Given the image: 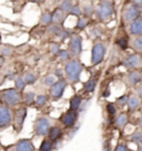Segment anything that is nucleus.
Segmentation results:
<instances>
[{"label":"nucleus","mask_w":142,"mask_h":151,"mask_svg":"<svg viewBox=\"0 0 142 151\" xmlns=\"http://www.w3.org/2000/svg\"><path fill=\"white\" fill-rule=\"evenodd\" d=\"M138 151H142V142H140V143H138Z\"/></svg>","instance_id":"3c124183"},{"label":"nucleus","mask_w":142,"mask_h":151,"mask_svg":"<svg viewBox=\"0 0 142 151\" xmlns=\"http://www.w3.org/2000/svg\"><path fill=\"white\" fill-rule=\"evenodd\" d=\"M21 91L17 90L16 88H9L5 89L0 92V100L2 104H7L9 107H14L21 102Z\"/></svg>","instance_id":"7ed1b4c3"},{"label":"nucleus","mask_w":142,"mask_h":151,"mask_svg":"<svg viewBox=\"0 0 142 151\" xmlns=\"http://www.w3.org/2000/svg\"><path fill=\"white\" fill-rule=\"evenodd\" d=\"M24 79L27 85H34L37 81V77L33 75L32 72H26L24 76Z\"/></svg>","instance_id":"72a5a7b5"},{"label":"nucleus","mask_w":142,"mask_h":151,"mask_svg":"<svg viewBox=\"0 0 142 151\" xmlns=\"http://www.w3.org/2000/svg\"><path fill=\"white\" fill-rule=\"evenodd\" d=\"M51 128L50 121L44 117L38 118L33 123V131L39 137H46L48 136V132Z\"/></svg>","instance_id":"1a4fd4ad"},{"label":"nucleus","mask_w":142,"mask_h":151,"mask_svg":"<svg viewBox=\"0 0 142 151\" xmlns=\"http://www.w3.org/2000/svg\"><path fill=\"white\" fill-rule=\"evenodd\" d=\"M34 149L31 139H20L14 145V151H34Z\"/></svg>","instance_id":"ddd939ff"},{"label":"nucleus","mask_w":142,"mask_h":151,"mask_svg":"<svg viewBox=\"0 0 142 151\" xmlns=\"http://www.w3.org/2000/svg\"><path fill=\"white\" fill-rule=\"evenodd\" d=\"M82 69H83V66H82L81 61L76 59V58L70 59L69 61H67L66 66H65V70H63L67 81L70 82V83L79 82Z\"/></svg>","instance_id":"f257e3e1"},{"label":"nucleus","mask_w":142,"mask_h":151,"mask_svg":"<svg viewBox=\"0 0 142 151\" xmlns=\"http://www.w3.org/2000/svg\"><path fill=\"white\" fill-rule=\"evenodd\" d=\"M126 69L128 70H137L138 68H140L142 66V57L140 53H131V55H128L123 58L122 62H121Z\"/></svg>","instance_id":"423d86ee"},{"label":"nucleus","mask_w":142,"mask_h":151,"mask_svg":"<svg viewBox=\"0 0 142 151\" xmlns=\"http://www.w3.org/2000/svg\"><path fill=\"white\" fill-rule=\"evenodd\" d=\"M68 14L66 12H63L62 10H60L59 8L55 10L53 12H52V18H53V24H58L61 26L65 21H66V16Z\"/></svg>","instance_id":"6ab92c4d"},{"label":"nucleus","mask_w":142,"mask_h":151,"mask_svg":"<svg viewBox=\"0 0 142 151\" xmlns=\"http://www.w3.org/2000/svg\"><path fill=\"white\" fill-rule=\"evenodd\" d=\"M82 51V38L80 35H71L69 39V52L71 57H78Z\"/></svg>","instance_id":"9b49d317"},{"label":"nucleus","mask_w":142,"mask_h":151,"mask_svg":"<svg viewBox=\"0 0 142 151\" xmlns=\"http://www.w3.org/2000/svg\"><path fill=\"white\" fill-rule=\"evenodd\" d=\"M12 51H14V49H12V47H10L9 45H6V46H2V47L0 48V55L2 57L11 56Z\"/></svg>","instance_id":"58836bf2"},{"label":"nucleus","mask_w":142,"mask_h":151,"mask_svg":"<svg viewBox=\"0 0 142 151\" xmlns=\"http://www.w3.org/2000/svg\"><path fill=\"white\" fill-rule=\"evenodd\" d=\"M113 151H130V149H128V147L126 146L123 142H119L118 145L115 146Z\"/></svg>","instance_id":"79ce46f5"},{"label":"nucleus","mask_w":142,"mask_h":151,"mask_svg":"<svg viewBox=\"0 0 142 151\" xmlns=\"http://www.w3.org/2000/svg\"><path fill=\"white\" fill-rule=\"evenodd\" d=\"M138 123H139V127L142 129V114H141V117L139 118V120H138Z\"/></svg>","instance_id":"09e8293b"},{"label":"nucleus","mask_w":142,"mask_h":151,"mask_svg":"<svg viewBox=\"0 0 142 151\" xmlns=\"http://www.w3.org/2000/svg\"><path fill=\"white\" fill-rule=\"evenodd\" d=\"M81 104H82V98L78 94H75L72 96L70 99V102H69V108L71 110H75V111H78L79 108H80Z\"/></svg>","instance_id":"412c9836"},{"label":"nucleus","mask_w":142,"mask_h":151,"mask_svg":"<svg viewBox=\"0 0 142 151\" xmlns=\"http://www.w3.org/2000/svg\"><path fill=\"white\" fill-rule=\"evenodd\" d=\"M26 86H27V83H26V81H24V77L19 76V77H17V78L14 79V88H16L17 90L24 91Z\"/></svg>","instance_id":"c85d7f7f"},{"label":"nucleus","mask_w":142,"mask_h":151,"mask_svg":"<svg viewBox=\"0 0 142 151\" xmlns=\"http://www.w3.org/2000/svg\"><path fill=\"white\" fill-rule=\"evenodd\" d=\"M136 93H137L138 96L142 99V85L138 86L137 88H136Z\"/></svg>","instance_id":"a18cd8bd"},{"label":"nucleus","mask_w":142,"mask_h":151,"mask_svg":"<svg viewBox=\"0 0 142 151\" xmlns=\"http://www.w3.org/2000/svg\"><path fill=\"white\" fill-rule=\"evenodd\" d=\"M24 101L26 102L27 104H31L34 102V100H36V93L33 92V91H26L24 93Z\"/></svg>","instance_id":"c756f323"},{"label":"nucleus","mask_w":142,"mask_h":151,"mask_svg":"<svg viewBox=\"0 0 142 151\" xmlns=\"http://www.w3.org/2000/svg\"><path fill=\"white\" fill-rule=\"evenodd\" d=\"M78 117H79L78 111H75V110L69 109L67 112H65L61 117H60V122L62 123V126H65L66 128H71L76 124L77 120H78Z\"/></svg>","instance_id":"f8f14e48"},{"label":"nucleus","mask_w":142,"mask_h":151,"mask_svg":"<svg viewBox=\"0 0 142 151\" xmlns=\"http://www.w3.org/2000/svg\"><path fill=\"white\" fill-rule=\"evenodd\" d=\"M39 22H40V24H42V26H49V24H51L53 22L52 12H50V11H44V12H42L41 16H40Z\"/></svg>","instance_id":"4be33fe9"},{"label":"nucleus","mask_w":142,"mask_h":151,"mask_svg":"<svg viewBox=\"0 0 142 151\" xmlns=\"http://www.w3.org/2000/svg\"><path fill=\"white\" fill-rule=\"evenodd\" d=\"M128 116H127V113H119L118 116H117V118L114 120V124H115V127L118 128L120 131H123L124 130V128L127 126V123H128Z\"/></svg>","instance_id":"a211bd4d"},{"label":"nucleus","mask_w":142,"mask_h":151,"mask_svg":"<svg viewBox=\"0 0 142 151\" xmlns=\"http://www.w3.org/2000/svg\"><path fill=\"white\" fill-rule=\"evenodd\" d=\"M121 17H122V21L124 24H131L136 19L141 17V8L136 4H133V2L127 4L123 7Z\"/></svg>","instance_id":"20e7f679"},{"label":"nucleus","mask_w":142,"mask_h":151,"mask_svg":"<svg viewBox=\"0 0 142 151\" xmlns=\"http://www.w3.org/2000/svg\"><path fill=\"white\" fill-rule=\"evenodd\" d=\"M82 14H83V12H82V8H81L79 5L72 6L70 12H69V14L73 16V17H77V18H80L81 16H82Z\"/></svg>","instance_id":"c9c22d12"},{"label":"nucleus","mask_w":142,"mask_h":151,"mask_svg":"<svg viewBox=\"0 0 142 151\" xmlns=\"http://www.w3.org/2000/svg\"><path fill=\"white\" fill-rule=\"evenodd\" d=\"M115 45H117L120 49L126 50V49H128V47H129V41L127 38L122 36V37H119L118 39L115 40Z\"/></svg>","instance_id":"7c9ffc66"},{"label":"nucleus","mask_w":142,"mask_h":151,"mask_svg":"<svg viewBox=\"0 0 142 151\" xmlns=\"http://www.w3.org/2000/svg\"><path fill=\"white\" fill-rule=\"evenodd\" d=\"M57 57L61 60V61H69L70 60V52H69V50H65V49H61L60 51L58 52Z\"/></svg>","instance_id":"f704fd0d"},{"label":"nucleus","mask_w":142,"mask_h":151,"mask_svg":"<svg viewBox=\"0 0 142 151\" xmlns=\"http://www.w3.org/2000/svg\"><path fill=\"white\" fill-rule=\"evenodd\" d=\"M27 117V107L26 106H20L19 108L16 109L12 118V127L16 130V132H20L22 130L24 120Z\"/></svg>","instance_id":"39448f33"},{"label":"nucleus","mask_w":142,"mask_h":151,"mask_svg":"<svg viewBox=\"0 0 142 151\" xmlns=\"http://www.w3.org/2000/svg\"><path fill=\"white\" fill-rule=\"evenodd\" d=\"M105 109H107V112L110 116H114L117 113V104H112V102H108L105 104Z\"/></svg>","instance_id":"ea45409f"},{"label":"nucleus","mask_w":142,"mask_h":151,"mask_svg":"<svg viewBox=\"0 0 142 151\" xmlns=\"http://www.w3.org/2000/svg\"><path fill=\"white\" fill-rule=\"evenodd\" d=\"M0 148H1V146H0Z\"/></svg>","instance_id":"5fc2aeb1"},{"label":"nucleus","mask_w":142,"mask_h":151,"mask_svg":"<svg viewBox=\"0 0 142 151\" xmlns=\"http://www.w3.org/2000/svg\"><path fill=\"white\" fill-rule=\"evenodd\" d=\"M140 72L137 70H130L124 77V81L129 87H136L140 82Z\"/></svg>","instance_id":"2eb2a0df"},{"label":"nucleus","mask_w":142,"mask_h":151,"mask_svg":"<svg viewBox=\"0 0 142 151\" xmlns=\"http://www.w3.org/2000/svg\"><path fill=\"white\" fill-rule=\"evenodd\" d=\"M113 0H100L95 9V14L100 21H108L114 16Z\"/></svg>","instance_id":"f03ea898"},{"label":"nucleus","mask_w":142,"mask_h":151,"mask_svg":"<svg viewBox=\"0 0 142 151\" xmlns=\"http://www.w3.org/2000/svg\"><path fill=\"white\" fill-rule=\"evenodd\" d=\"M52 148H53V141H51L49 138H44L40 143L39 151H52Z\"/></svg>","instance_id":"393cba45"},{"label":"nucleus","mask_w":142,"mask_h":151,"mask_svg":"<svg viewBox=\"0 0 142 151\" xmlns=\"http://www.w3.org/2000/svg\"><path fill=\"white\" fill-rule=\"evenodd\" d=\"M61 49H60V46H59V43L57 42H51L49 45V51L51 52L52 55H55V56H57L58 52L60 51Z\"/></svg>","instance_id":"a19ab883"},{"label":"nucleus","mask_w":142,"mask_h":151,"mask_svg":"<svg viewBox=\"0 0 142 151\" xmlns=\"http://www.w3.org/2000/svg\"><path fill=\"white\" fill-rule=\"evenodd\" d=\"M109 94H110L109 88H107V89H105V92H104V93H103V97H108Z\"/></svg>","instance_id":"8fccbe9b"},{"label":"nucleus","mask_w":142,"mask_h":151,"mask_svg":"<svg viewBox=\"0 0 142 151\" xmlns=\"http://www.w3.org/2000/svg\"><path fill=\"white\" fill-rule=\"evenodd\" d=\"M128 100H129V96L123 94V96H121V97L117 98V100H115V104L118 106L119 108H123L124 106L128 104Z\"/></svg>","instance_id":"4c0bfd02"},{"label":"nucleus","mask_w":142,"mask_h":151,"mask_svg":"<svg viewBox=\"0 0 142 151\" xmlns=\"http://www.w3.org/2000/svg\"><path fill=\"white\" fill-rule=\"evenodd\" d=\"M105 46L102 42H95L91 49V65L97 66L104 59Z\"/></svg>","instance_id":"6e6552de"},{"label":"nucleus","mask_w":142,"mask_h":151,"mask_svg":"<svg viewBox=\"0 0 142 151\" xmlns=\"http://www.w3.org/2000/svg\"><path fill=\"white\" fill-rule=\"evenodd\" d=\"M12 113L10 107L5 104H0V129H7L12 124Z\"/></svg>","instance_id":"9d476101"},{"label":"nucleus","mask_w":142,"mask_h":151,"mask_svg":"<svg viewBox=\"0 0 142 151\" xmlns=\"http://www.w3.org/2000/svg\"><path fill=\"white\" fill-rule=\"evenodd\" d=\"M55 76L58 77V79H62V78H63V76H65V73H62L61 69H60V68H58V69L55 70Z\"/></svg>","instance_id":"c03bdc74"},{"label":"nucleus","mask_w":142,"mask_h":151,"mask_svg":"<svg viewBox=\"0 0 142 151\" xmlns=\"http://www.w3.org/2000/svg\"><path fill=\"white\" fill-rule=\"evenodd\" d=\"M140 82H141V85H142V72H141V75H140Z\"/></svg>","instance_id":"603ef678"},{"label":"nucleus","mask_w":142,"mask_h":151,"mask_svg":"<svg viewBox=\"0 0 142 151\" xmlns=\"http://www.w3.org/2000/svg\"><path fill=\"white\" fill-rule=\"evenodd\" d=\"M67 86H68V81L67 79H58L53 85L49 88V94L53 100H58L60 99L62 96H63V92L66 90Z\"/></svg>","instance_id":"0eeeda50"},{"label":"nucleus","mask_w":142,"mask_h":151,"mask_svg":"<svg viewBox=\"0 0 142 151\" xmlns=\"http://www.w3.org/2000/svg\"><path fill=\"white\" fill-rule=\"evenodd\" d=\"M72 2H71V0H62L61 2L59 4V9L62 10L63 12H66V14H69L70 12L71 8H72Z\"/></svg>","instance_id":"cd10ccee"},{"label":"nucleus","mask_w":142,"mask_h":151,"mask_svg":"<svg viewBox=\"0 0 142 151\" xmlns=\"http://www.w3.org/2000/svg\"><path fill=\"white\" fill-rule=\"evenodd\" d=\"M32 2H34V4H38V5H40V4H43L44 2V0H31Z\"/></svg>","instance_id":"de8ad7c7"},{"label":"nucleus","mask_w":142,"mask_h":151,"mask_svg":"<svg viewBox=\"0 0 142 151\" xmlns=\"http://www.w3.org/2000/svg\"><path fill=\"white\" fill-rule=\"evenodd\" d=\"M48 101V97L46 94H39L36 97V100H34V104L37 107H43L46 102Z\"/></svg>","instance_id":"e433bc0d"},{"label":"nucleus","mask_w":142,"mask_h":151,"mask_svg":"<svg viewBox=\"0 0 142 151\" xmlns=\"http://www.w3.org/2000/svg\"><path fill=\"white\" fill-rule=\"evenodd\" d=\"M61 30H62V28L60 27V24H53V22L47 27V32L49 33V35H52V36H58Z\"/></svg>","instance_id":"a878e982"},{"label":"nucleus","mask_w":142,"mask_h":151,"mask_svg":"<svg viewBox=\"0 0 142 151\" xmlns=\"http://www.w3.org/2000/svg\"><path fill=\"white\" fill-rule=\"evenodd\" d=\"M132 2L133 4H136L137 6H139L140 8L142 7V0H132Z\"/></svg>","instance_id":"49530a36"},{"label":"nucleus","mask_w":142,"mask_h":151,"mask_svg":"<svg viewBox=\"0 0 142 151\" xmlns=\"http://www.w3.org/2000/svg\"><path fill=\"white\" fill-rule=\"evenodd\" d=\"M62 134L61 132V129L57 126H55V127H51L50 128V130L48 132V138L51 140V141H56L58 140V138H60Z\"/></svg>","instance_id":"5701e85b"},{"label":"nucleus","mask_w":142,"mask_h":151,"mask_svg":"<svg viewBox=\"0 0 142 151\" xmlns=\"http://www.w3.org/2000/svg\"><path fill=\"white\" fill-rule=\"evenodd\" d=\"M141 112H142V108H141Z\"/></svg>","instance_id":"864d4df0"},{"label":"nucleus","mask_w":142,"mask_h":151,"mask_svg":"<svg viewBox=\"0 0 142 151\" xmlns=\"http://www.w3.org/2000/svg\"><path fill=\"white\" fill-rule=\"evenodd\" d=\"M128 32L131 36H142V17H139L128 24Z\"/></svg>","instance_id":"4468645a"},{"label":"nucleus","mask_w":142,"mask_h":151,"mask_svg":"<svg viewBox=\"0 0 142 151\" xmlns=\"http://www.w3.org/2000/svg\"><path fill=\"white\" fill-rule=\"evenodd\" d=\"M98 85V78L97 77H93V78H90L88 81H85V85H83V90L85 92H93L95 90V87Z\"/></svg>","instance_id":"aec40b11"},{"label":"nucleus","mask_w":142,"mask_h":151,"mask_svg":"<svg viewBox=\"0 0 142 151\" xmlns=\"http://www.w3.org/2000/svg\"><path fill=\"white\" fill-rule=\"evenodd\" d=\"M129 47L137 53L142 52V36H132L129 41Z\"/></svg>","instance_id":"f3484780"},{"label":"nucleus","mask_w":142,"mask_h":151,"mask_svg":"<svg viewBox=\"0 0 142 151\" xmlns=\"http://www.w3.org/2000/svg\"><path fill=\"white\" fill-rule=\"evenodd\" d=\"M129 140H130L131 142H133V143H136V145L142 142V129L141 128H139V129H137V130H134V131L131 133V136H130V138H129Z\"/></svg>","instance_id":"b1692460"},{"label":"nucleus","mask_w":142,"mask_h":151,"mask_svg":"<svg viewBox=\"0 0 142 151\" xmlns=\"http://www.w3.org/2000/svg\"><path fill=\"white\" fill-rule=\"evenodd\" d=\"M128 110L129 111H136L138 110V108L141 106V98L138 96L137 93H132L131 96H129L128 100Z\"/></svg>","instance_id":"dca6fc26"},{"label":"nucleus","mask_w":142,"mask_h":151,"mask_svg":"<svg viewBox=\"0 0 142 151\" xmlns=\"http://www.w3.org/2000/svg\"><path fill=\"white\" fill-rule=\"evenodd\" d=\"M68 36H69V32H68L67 30H65V29H62L61 31H60V33L58 35L57 37H59L61 40H65L66 38H68Z\"/></svg>","instance_id":"37998d69"},{"label":"nucleus","mask_w":142,"mask_h":151,"mask_svg":"<svg viewBox=\"0 0 142 151\" xmlns=\"http://www.w3.org/2000/svg\"><path fill=\"white\" fill-rule=\"evenodd\" d=\"M56 81H57V77H56V76L55 75H48L43 78L42 83H43V86H46V87H48V88H50V87H51Z\"/></svg>","instance_id":"2f4dec72"},{"label":"nucleus","mask_w":142,"mask_h":151,"mask_svg":"<svg viewBox=\"0 0 142 151\" xmlns=\"http://www.w3.org/2000/svg\"><path fill=\"white\" fill-rule=\"evenodd\" d=\"M88 24H89V18H88V17H80V18L77 19L76 29L82 30V29L87 28Z\"/></svg>","instance_id":"bb28decb"},{"label":"nucleus","mask_w":142,"mask_h":151,"mask_svg":"<svg viewBox=\"0 0 142 151\" xmlns=\"http://www.w3.org/2000/svg\"><path fill=\"white\" fill-rule=\"evenodd\" d=\"M82 12L85 14V17H90V16H92L93 14V12H95V8H93V6L91 5V4H85L83 5V7H82Z\"/></svg>","instance_id":"473e14b6"}]
</instances>
